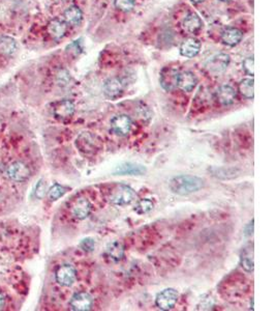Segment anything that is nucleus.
<instances>
[{"mask_svg":"<svg viewBox=\"0 0 276 311\" xmlns=\"http://www.w3.org/2000/svg\"><path fill=\"white\" fill-rule=\"evenodd\" d=\"M205 185L204 180L194 176H187V174H182V176H177L170 181L169 187L170 190L177 195L186 196L189 194L198 192Z\"/></svg>","mask_w":276,"mask_h":311,"instance_id":"f257e3e1","label":"nucleus"},{"mask_svg":"<svg viewBox=\"0 0 276 311\" xmlns=\"http://www.w3.org/2000/svg\"><path fill=\"white\" fill-rule=\"evenodd\" d=\"M76 147L86 157H93L100 152L103 147V140L97 135L90 132H83L76 139Z\"/></svg>","mask_w":276,"mask_h":311,"instance_id":"f03ea898","label":"nucleus"},{"mask_svg":"<svg viewBox=\"0 0 276 311\" xmlns=\"http://www.w3.org/2000/svg\"><path fill=\"white\" fill-rule=\"evenodd\" d=\"M136 198L135 192L126 185H118L112 189L110 192L108 200L114 205H127L130 204Z\"/></svg>","mask_w":276,"mask_h":311,"instance_id":"7ed1b4c3","label":"nucleus"},{"mask_svg":"<svg viewBox=\"0 0 276 311\" xmlns=\"http://www.w3.org/2000/svg\"><path fill=\"white\" fill-rule=\"evenodd\" d=\"M179 299L178 291L174 288H166L157 294L155 298V305L161 310H171Z\"/></svg>","mask_w":276,"mask_h":311,"instance_id":"20e7f679","label":"nucleus"},{"mask_svg":"<svg viewBox=\"0 0 276 311\" xmlns=\"http://www.w3.org/2000/svg\"><path fill=\"white\" fill-rule=\"evenodd\" d=\"M132 128V121L126 114L116 115L111 121V129L112 131L120 137H125L127 136Z\"/></svg>","mask_w":276,"mask_h":311,"instance_id":"39448f33","label":"nucleus"},{"mask_svg":"<svg viewBox=\"0 0 276 311\" xmlns=\"http://www.w3.org/2000/svg\"><path fill=\"white\" fill-rule=\"evenodd\" d=\"M55 278L61 286H72L77 278L76 269L72 265H62L56 270Z\"/></svg>","mask_w":276,"mask_h":311,"instance_id":"423d86ee","label":"nucleus"},{"mask_svg":"<svg viewBox=\"0 0 276 311\" xmlns=\"http://www.w3.org/2000/svg\"><path fill=\"white\" fill-rule=\"evenodd\" d=\"M180 72L175 68H166L161 73L160 82L162 87L167 91H173L178 87Z\"/></svg>","mask_w":276,"mask_h":311,"instance_id":"0eeeda50","label":"nucleus"},{"mask_svg":"<svg viewBox=\"0 0 276 311\" xmlns=\"http://www.w3.org/2000/svg\"><path fill=\"white\" fill-rule=\"evenodd\" d=\"M70 307L74 311H89L93 307V299L86 291H79L72 297Z\"/></svg>","mask_w":276,"mask_h":311,"instance_id":"6e6552de","label":"nucleus"},{"mask_svg":"<svg viewBox=\"0 0 276 311\" xmlns=\"http://www.w3.org/2000/svg\"><path fill=\"white\" fill-rule=\"evenodd\" d=\"M54 116L59 121H68L75 114V104L71 100H62L57 102L53 107Z\"/></svg>","mask_w":276,"mask_h":311,"instance_id":"1a4fd4ad","label":"nucleus"},{"mask_svg":"<svg viewBox=\"0 0 276 311\" xmlns=\"http://www.w3.org/2000/svg\"><path fill=\"white\" fill-rule=\"evenodd\" d=\"M7 174L9 178L17 182H24L30 177V169L23 162H14L8 167Z\"/></svg>","mask_w":276,"mask_h":311,"instance_id":"9d476101","label":"nucleus"},{"mask_svg":"<svg viewBox=\"0 0 276 311\" xmlns=\"http://www.w3.org/2000/svg\"><path fill=\"white\" fill-rule=\"evenodd\" d=\"M123 89L124 86L122 81L117 77L109 78V79L106 80V82L104 83L103 87L105 95L110 100H115L121 96V94L123 93Z\"/></svg>","mask_w":276,"mask_h":311,"instance_id":"9b49d317","label":"nucleus"},{"mask_svg":"<svg viewBox=\"0 0 276 311\" xmlns=\"http://www.w3.org/2000/svg\"><path fill=\"white\" fill-rule=\"evenodd\" d=\"M230 61H231V58L229 54L221 53V54H218V55L213 56L212 58H210L206 67L208 71L212 74H221L227 70L230 64Z\"/></svg>","mask_w":276,"mask_h":311,"instance_id":"f8f14e48","label":"nucleus"},{"mask_svg":"<svg viewBox=\"0 0 276 311\" xmlns=\"http://www.w3.org/2000/svg\"><path fill=\"white\" fill-rule=\"evenodd\" d=\"M218 102L223 106L232 105L237 99V92L230 85H222L215 92Z\"/></svg>","mask_w":276,"mask_h":311,"instance_id":"ddd939ff","label":"nucleus"},{"mask_svg":"<svg viewBox=\"0 0 276 311\" xmlns=\"http://www.w3.org/2000/svg\"><path fill=\"white\" fill-rule=\"evenodd\" d=\"M106 258L113 264H117L123 260L124 257V247L121 242L115 241L108 245L106 252H105Z\"/></svg>","mask_w":276,"mask_h":311,"instance_id":"4468645a","label":"nucleus"},{"mask_svg":"<svg viewBox=\"0 0 276 311\" xmlns=\"http://www.w3.org/2000/svg\"><path fill=\"white\" fill-rule=\"evenodd\" d=\"M92 211V204L86 198H79L73 205L72 212L75 218L78 220H84L89 217Z\"/></svg>","mask_w":276,"mask_h":311,"instance_id":"2eb2a0df","label":"nucleus"},{"mask_svg":"<svg viewBox=\"0 0 276 311\" xmlns=\"http://www.w3.org/2000/svg\"><path fill=\"white\" fill-rule=\"evenodd\" d=\"M146 168L143 165L134 163H124L117 166L114 170L115 176H143Z\"/></svg>","mask_w":276,"mask_h":311,"instance_id":"dca6fc26","label":"nucleus"},{"mask_svg":"<svg viewBox=\"0 0 276 311\" xmlns=\"http://www.w3.org/2000/svg\"><path fill=\"white\" fill-rule=\"evenodd\" d=\"M201 50V43L195 38H187L180 47V53L182 56L192 58L199 54Z\"/></svg>","mask_w":276,"mask_h":311,"instance_id":"f3484780","label":"nucleus"},{"mask_svg":"<svg viewBox=\"0 0 276 311\" xmlns=\"http://www.w3.org/2000/svg\"><path fill=\"white\" fill-rule=\"evenodd\" d=\"M243 37V33L234 27H229L227 29H225L222 33V41L224 42V44L228 45V46H236L238 45Z\"/></svg>","mask_w":276,"mask_h":311,"instance_id":"a211bd4d","label":"nucleus"},{"mask_svg":"<svg viewBox=\"0 0 276 311\" xmlns=\"http://www.w3.org/2000/svg\"><path fill=\"white\" fill-rule=\"evenodd\" d=\"M196 84H198V79H196V77L193 73L188 71L180 73L178 79V87L180 89L189 92L194 89Z\"/></svg>","mask_w":276,"mask_h":311,"instance_id":"6ab92c4d","label":"nucleus"},{"mask_svg":"<svg viewBox=\"0 0 276 311\" xmlns=\"http://www.w3.org/2000/svg\"><path fill=\"white\" fill-rule=\"evenodd\" d=\"M67 25L64 21L59 20V19H54V20L50 21L48 25V32L50 35L55 38V40H60L66 33Z\"/></svg>","mask_w":276,"mask_h":311,"instance_id":"aec40b11","label":"nucleus"},{"mask_svg":"<svg viewBox=\"0 0 276 311\" xmlns=\"http://www.w3.org/2000/svg\"><path fill=\"white\" fill-rule=\"evenodd\" d=\"M203 22L201 20V18L194 13H191L187 17H185L183 21V27L189 33H196L201 30Z\"/></svg>","mask_w":276,"mask_h":311,"instance_id":"412c9836","label":"nucleus"},{"mask_svg":"<svg viewBox=\"0 0 276 311\" xmlns=\"http://www.w3.org/2000/svg\"><path fill=\"white\" fill-rule=\"evenodd\" d=\"M63 16H64L65 23L70 25H79L81 23L82 19H83V13L77 6L70 7L64 12Z\"/></svg>","mask_w":276,"mask_h":311,"instance_id":"4be33fe9","label":"nucleus"},{"mask_svg":"<svg viewBox=\"0 0 276 311\" xmlns=\"http://www.w3.org/2000/svg\"><path fill=\"white\" fill-rule=\"evenodd\" d=\"M17 51V43L11 36L0 37V54L9 56Z\"/></svg>","mask_w":276,"mask_h":311,"instance_id":"5701e85b","label":"nucleus"},{"mask_svg":"<svg viewBox=\"0 0 276 311\" xmlns=\"http://www.w3.org/2000/svg\"><path fill=\"white\" fill-rule=\"evenodd\" d=\"M240 265L241 267L250 273V272L253 271L254 269V262H253V250L252 248H245L242 253H241V257H240Z\"/></svg>","mask_w":276,"mask_h":311,"instance_id":"b1692460","label":"nucleus"},{"mask_svg":"<svg viewBox=\"0 0 276 311\" xmlns=\"http://www.w3.org/2000/svg\"><path fill=\"white\" fill-rule=\"evenodd\" d=\"M239 91L242 96L245 99L251 100L254 96V81L252 78H247V79H243L239 83Z\"/></svg>","mask_w":276,"mask_h":311,"instance_id":"393cba45","label":"nucleus"},{"mask_svg":"<svg viewBox=\"0 0 276 311\" xmlns=\"http://www.w3.org/2000/svg\"><path fill=\"white\" fill-rule=\"evenodd\" d=\"M154 209V203L152 200L144 198L137 201L134 205V212L139 215H145V214L150 213Z\"/></svg>","mask_w":276,"mask_h":311,"instance_id":"a878e982","label":"nucleus"},{"mask_svg":"<svg viewBox=\"0 0 276 311\" xmlns=\"http://www.w3.org/2000/svg\"><path fill=\"white\" fill-rule=\"evenodd\" d=\"M66 192H67L66 187H64L62 185H59V184H55L50 188V190L48 192V196H49V199L51 201H55L60 197H62Z\"/></svg>","mask_w":276,"mask_h":311,"instance_id":"bb28decb","label":"nucleus"},{"mask_svg":"<svg viewBox=\"0 0 276 311\" xmlns=\"http://www.w3.org/2000/svg\"><path fill=\"white\" fill-rule=\"evenodd\" d=\"M115 7L122 12H130L134 8V0H114Z\"/></svg>","mask_w":276,"mask_h":311,"instance_id":"cd10ccee","label":"nucleus"},{"mask_svg":"<svg viewBox=\"0 0 276 311\" xmlns=\"http://www.w3.org/2000/svg\"><path fill=\"white\" fill-rule=\"evenodd\" d=\"M80 248L84 252H87V253H90V252L94 251V249H95V241H94V239H92V238L83 239L80 242Z\"/></svg>","mask_w":276,"mask_h":311,"instance_id":"c85d7f7f","label":"nucleus"},{"mask_svg":"<svg viewBox=\"0 0 276 311\" xmlns=\"http://www.w3.org/2000/svg\"><path fill=\"white\" fill-rule=\"evenodd\" d=\"M242 66H243V69L246 72V74L251 75V76L254 74V68H253L254 60H253V57H247L246 60L243 62Z\"/></svg>","mask_w":276,"mask_h":311,"instance_id":"c756f323","label":"nucleus"},{"mask_svg":"<svg viewBox=\"0 0 276 311\" xmlns=\"http://www.w3.org/2000/svg\"><path fill=\"white\" fill-rule=\"evenodd\" d=\"M46 191H47V185L43 180H41L38 182V184L35 188V196L37 198H43L45 196Z\"/></svg>","mask_w":276,"mask_h":311,"instance_id":"7c9ffc66","label":"nucleus"},{"mask_svg":"<svg viewBox=\"0 0 276 311\" xmlns=\"http://www.w3.org/2000/svg\"><path fill=\"white\" fill-rule=\"evenodd\" d=\"M70 80V75L66 71H61L58 74V81L60 82V84H66Z\"/></svg>","mask_w":276,"mask_h":311,"instance_id":"2f4dec72","label":"nucleus"},{"mask_svg":"<svg viewBox=\"0 0 276 311\" xmlns=\"http://www.w3.org/2000/svg\"><path fill=\"white\" fill-rule=\"evenodd\" d=\"M252 233H253V220L245 228V236L250 237V236H252Z\"/></svg>","mask_w":276,"mask_h":311,"instance_id":"473e14b6","label":"nucleus"},{"mask_svg":"<svg viewBox=\"0 0 276 311\" xmlns=\"http://www.w3.org/2000/svg\"><path fill=\"white\" fill-rule=\"evenodd\" d=\"M4 306H5V297L2 293H0V310L4 308Z\"/></svg>","mask_w":276,"mask_h":311,"instance_id":"72a5a7b5","label":"nucleus"},{"mask_svg":"<svg viewBox=\"0 0 276 311\" xmlns=\"http://www.w3.org/2000/svg\"><path fill=\"white\" fill-rule=\"evenodd\" d=\"M192 3H194V4H201V3H203L204 0H191Z\"/></svg>","mask_w":276,"mask_h":311,"instance_id":"f704fd0d","label":"nucleus"},{"mask_svg":"<svg viewBox=\"0 0 276 311\" xmlns=\"http://www.w3.org/2000/svg\"><path fill=\"white\" fill-rule=\"evenodd\" d=\"M250 309L253 310V299H251V301H250Z\"/></svg>","mask_w":276,"mask_h":311,"instance_id":"c9c22d12","label":"nucleus"},{"mask_svg":"<svg viewBox=\"0 0 276 311\" xmlns=\"http://www.w3.org/2000/svg\"><path fill=\"white\" fill-rule=\"evenodd\" d=\"M221 2H224V3H226V2H230V0H221Z\"/></svg>","mask_w":276,"mask_h":311,"instance_id":"e433bc0d","label":"nucleus"}]
</instances>
